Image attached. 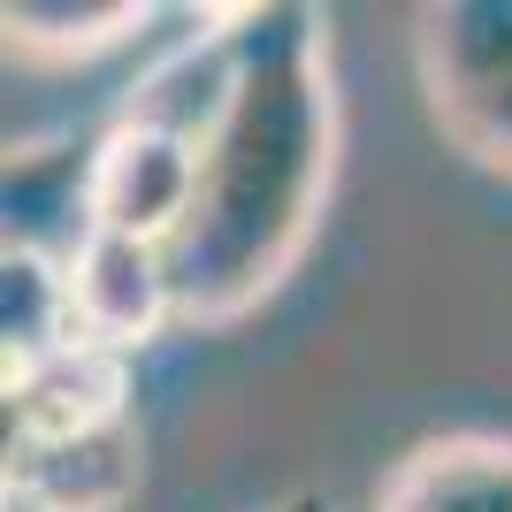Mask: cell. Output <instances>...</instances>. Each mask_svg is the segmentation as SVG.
Listing matches in <instances>:
<instances>
[{
  "label": "cell",
  "instance_id": "1",
  "mask_svg": "<svg viewBox=\"0 0 512 512\" xmlns=\"http://www.w3.org/2000/svg\"><path fill=\"white\" fill-rule=\"evenodd\" d=\"M337 184L329 31L306 8H245V77L199 146V199L176 230V306L192 329H230L314 245Z\"/></svg>",
  "mask_w": 512,
  "mask_h": 512
},
{
  "label": "cell",
  "instance_id": "2",
  "mask_svg": "<svg viewBox=\"0 0 512 512\" xmlns=\"http://www.w3.org/2000/svg\"><path fill=\"white\" fill-rule=\"evenodd\" d=\"M421 92L459 153L512 176V0H451L421 16Z\"/></svg>",
  "mask_w": 512,
  "mask_h": 512
},
{
  "label": "cell",
  "instance_id": "3",
  "mask_svg": "<svg viewBox=\"0 0 512 512\" xmlns=\"http://www.w3.org/2000/svg\"><path fill=\"white\" fill-rule=\"evenodd\" d=\"M192 199H199V146L192 138L130 123V115L107 123V138L92 146V230L176 245V230L192 222Z\"/></svg>",
  "mask_w": 512,
  "mask_h": 512
},
{
  "label": "cell",
  "instance_id": "4",
  "mask_svg": "<svg viewBox=\"0 0 512 512\" xmlns=\"http://www.w3.org/2000/svg\"><path fill=\"white\" fill-rule=\"evenodd\" d=\"M69 306H77V337L85 344H107L123 360L146 352L169 321H184L169 245L115 237V230L77 237V253H69Z\"/></svg>",
  "mask_w": 512,
  "mask_h": 512
},
{
  "label": "cell",
  "instance_id": "5",
  "mask_svg": "<svg viewBox=\"0 0 512 512\" xmlns=\"http://www.w3.org/2000/svg\"><path fill=\"white\" fill-rule=\"evenodd\" d=\"M0 413H8V451L62 444V436H85V428L130 421V360L77 337L31 367H8L0 375Z\"/></svg>",
  "mask_w": 512,
  "mask_h": 512
},
{
  "label": "cell",
  "instance_id": "6",
  "mask_svg": "<svg viewBox=\"0 0 512 512\" xmlns=\"http://www.w3.org/2000/svg\"><path fill=\"white\" fill-rule=\"evenodd\" d=\"M146 482L138 421H107L62 444L8 451V512H123Z\"/></svg>",
  "mask_w": 512,
  "mask_h": 512
},
{
  "label": "cell",
  "instance_id": "7",
  "mask_svg": "<svg viewBox=\"0 0 512 512\" xmlns=\"http://www.w3.org/2000/svg\"><path fill=\"white\" fill-rule=\"evenodd\" d=\"M237 77H245V8H237V16H214L207 31H192L176 54H161V62L130 85L123 115L207 146L214 123H222L230 100H237Z\"/></svg>",
  "mask_w": 512,
  "mask_h": 512
},
{
  "label": "cell",
  "instance_id": "8",
  "mask_svg": "<svg viewBox=\"0 0 512 512\" xmlns=\"http://www.w3.org/2000/svg\"><path fill=\"white\" fill-rule=\"evenodd\" d=\"M375 512H512V436H436L406 451Z\"/></svg>",
  "mask_w": 512,
  "mask_h": 512
},
{
  "label": "cell",
  "instance_id": "9",
  "mask_svg": "<svg viewBox=\"0 0 512 512\" xmlns=\"http://www.w3.org/2000/svg\"><path fill=\"white\" fill-rule=\"evenodd\" d=\"M62 344H77L69 260L8 237V253H0V360L31 367V360H46V352H62Z\"/></svg>",
  "mask_w": 512,
  "mask_h": 512
},
{
  "label": "cell",
  "instance_id": "10",
  "mask_svg": "<svg viewBox=\"0 0 512 512\" xmlns=\"http://www.w3.org/2000/svg\"><path fill=\"white\" fill-rule=\"evenodd\" d=\"M146 23L138 0H8V39L23 54H100Z\"/></svg>",
  "mask_w": 512,
  "mask_h": 512
}]
</instances>
